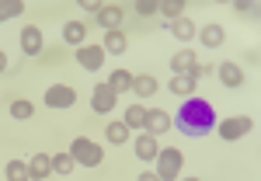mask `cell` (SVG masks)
I'll use <instances>...</instances> for the list:
<instances>
[{
	"instance_id": "obj_1",
	"label": "cell",
	"mask_w": 261,
	"mask_h": 181,
	"mask_svg": "<svg viewBox=\"0 0 261 181\" xmlns=\"http://www.w3.org/2000/svg\"><path fill=\"white\" fill-rule=\"evenodd\" d=\"M174 125H178L185 136H192V140H199V136H205V133H213L216 129V108L209 105L205 98H185L178 108V115H174Z\"/></svg>"
},
{
	"instance_id": "obj_2",
	"label": "cell",
	"mask_w": 261,
	"mask_h": 181,
	"mask_svg": "<svg viewBox=\"0 0 261 181\" xmlns=\"http://www.w3.org/2000/svg\"><path fill=\"white\" fill-rule=\"evenodd\" d=\"M153 161H157V171H153L157 178H161V181H174L181 174L185 153H181L178 146H164V150H157V157H153Z\"/></svg>"
},
{
	"instance_id": "obj_3",
	"label": "cell",
	"mask_w": 261,
	"mask_h": 181,
	"mask_svg": "<svg viewBox=\"0 0 261 181\" xmlns=\"http://www.w3.org/2000/svg\"><path fill=\"white\" fill-rule=\"evenodd\" d=\"M216 133H220L223 143H233L241 136H247V133H254V119L251 115H230V119L216 122Z\"/></svg>"
},
{
	"instance_id": "obj_4",
	"label": "cell",
	"mask_w": 261,
	"mask_h": 181,
	"mask_svg": "<svg viewBox=\"0 0 261 181\" xmlns=\"http://www.w3.org/2000/svg\"><path fill=\"white\" fill-rule=\"evenodd\" d=\"M70 157H73L77 164H84V167H98V164L105 161L101 146L94 140H84V136H77V140L70 143Z\"/></svg>"
},
{
	"instance_id": "obj_5",
	"label": "cell",
	"mask_w": 261,
	"mask_h": 181,
	"mask_svg": "<svg viewBox=\"0 0 261 181\" xmlns=\"http://www.w3.org/2000/svg\"><path fill=\"white\" fill-rule=\"evenodd\" d=\"M73 56H77V63H81L84 73H94V70L105 66V49H101V45H81Z\"/></svg>"
},
{
	"instance_id": "obj_6",
	"label": "cell",
	"mask_w": 261,
	"mask_h": 181,
	"mask_svg": "<svg viewBox=\"0 0 261 181\" xmlns=\"http://www.w3.org/2000/svg\"><path fill=\"white\" fill-rule=\"evenodd\" d=\"M73 101H77V91L70 84H53L45 91V105L49 108H73Z\"/></svg>"
},
{
	"instance_id": "obj_7",
	"label": "cell",
	"mask_w": 261,
	"mask_h": 181,
	"mask_svg": "<svg viewBox=\"0 0 261 181\" xmlns=\"http://www.w3.org/2000/svg\"><path fill=\"white\" fill-rule=\"evenodd\" d=\"M115 101H119V94H115L108 84H98V87L91 91V108H94L98 115H108V112L115 108Z\"/></svg>"
},
{
	"instance_id": "obj_8",
	"label": "cell",
	"mask_w": 261,
	"mask_h": 181,
	"mask_svg": "<svg viewBox=\"0 0 261 181\" xmlns=\"http://www.w3.org/2000/svg\"><path fill=\"white\" fill-rule=\"evenodd\" d=\"M216 77H220V84L230 87V91L244 87V70L237 66V63H220V66H216Z\"/></svg>"
},
{
	"instance_id": "obj_9",
	"label": "cell",
	"mask_w": 261,
	"mask_h": 181,
	"mask_svg": "<svg viewBox=\"0 0 261 181\" xmlns=\"http://www.w3.org/2000/svg\"><path fill=\"white\" fill-rule=\"evenodd\" d=\"M49 174H53V157H49V153H32V161H28V178L45 181Z\"/></svg>"
},
{
	"instance_id": "obj_10",
	"label": "cell",
	"mask_w": 261,
	"mask_h": 181,
	"mask_svg": "<svg viewBox=\"0 0 261 181\" xmlns=\"http://www.w3.org/2000/svg\"><path fill=\"white\" fill-rule=\"evenodd\" d=\"M171 125H174V122H171V115H167L164 108H153V112H146V125H143V129H146L150 136H161V133H167V129H171Z\"/></svg>"
},
{
	"instance_id": "obj_11",
	"label": "cell",
	"mask_w": 261,
	"mask_h": 181,
	"mask_svg": "<svg viewBox=\"0 0 261 181\" xmlns=\"http://www.w3.org/2000/svg\"><path fill=\"white\" fill-rule=\"evenodd\" d=\"M21 49H24V56H42V32L35 24L21 28Z\"/></svg>"
},
{
	"instance_id": "obj_12",
	"label": "cell",
	"mask_w": 261,
	"mask_h": 181,
	"mask_svg": "<svg viewBox=\"0 0 261 181\" xmlns=\"http://www.w3.org/2000/svg\"><path fill=\"white\" fill-rule=\"evenodd\" d=\"M98 24L105 28V32H119V24H122V7L119 4H105L98 11Z\"/></svg>"
},
{
	"instance_id": "obj_13",
	"label": "cell",
	"mask_w": 261,
	"mask_h": 181,
	"mask_svg": "<svg viewBox=\"0 0 261 181\" xmlns=\"http://www.w3.org/2000/svg\"><path fill=\"white\" fill-rule=\"evenodd\" d=\"M63 42H70V45H87V24L84 21H66L63 24Z\"/></svg>"
},
{
	"instance_id": "obj_14",
	"label": "cell",
	"mask_w": 261,
	"mask_h": 181,
	"mask_svg": "<svg viewBox=\"0 0 261 181\" xmlns=\"http://www.w3.org/2000/svg\"><path fill=\"white\" fill-rule=\"evenodd\" d=\"M195 77H192V73H174V77H171V91H174V94H181V98H192V94H195Z\"/></svg>"
},
{
	"instance_id": "obj_15",
	"label": "cell",
	"mask_w": 261,
	"mask_h": 181,
	"mask_svg": "<svg viewBox=\"0 0 261 181\" xmlns=\"http://www.w3.org/2000/svg\"><path fill=\"white\" fill-rule=\"evenodd\" d=\"M122 122H125V129H129V133H133V129L140 133L143 125H146V108H143V105H129V108H125V115H122Z\"/></svg>"
},
{
	"instance_id": "obj_16",
	"label": "cell",
	"mask_w": 261,
	"mask_h": 181,
	"mask_svg": "<svg viewBox=\"0 0 261 181\" xmlns=\"http://www.w3.org/2000/svg\"><path fill=\"white\" fill-rule=\"evenodd\" d=\"M157 136H150V133H140V140H136V157L140 161H153L157 157Z\"/></svg>"
},
{
	"instance_id": "obj_17",
	"label": "cell",
	"mask_w": 261,
	"mask_h": 181,
	"mask_svg": "<svg viewBox=\"0 0 261 181\" xmlns=\"http://www.w3.org/2000/svg\"><path fill=\"white\" fill-rule=\"evenodd\" d=\"M136 98H153L157 94V81L150 77V73H143V77H133V87H129Z\"/></svg>"
},
{
	"instance_id": "obj_18",
	"label": "cell",
	"mask_w": 261,
	"mask_h": 181,
	"mask_svg": "<svg viewBox=\"0 0 261 181\" xmlns=\"http://www.w3.org/2000/svg\"><path fill=\"white\" fill-rule=\"evenodd\" d=\"M199 39H202V45L216 49V45H223V42H226V32H223V24H205V28L199 32Z\"/></svg>"
},
{
	"instance_id": "obj_19",
	"label": "cell",
	"mask_w": 261,
	"mask_h": 181,
	"mask_svg": "<svg viewBox=\"0 0 261 181\" xmlns=\"http://www.w3.org/2000/svg\"><path fill=\"white\" fill-rule=\"evenodd\" d=\"M105 53H112V56H122L125 49H129V42H125V35L122 32H105V45H101Z\"/></svg>"
},
{
	"instance_id": "obj_20",
	"label": "cell",
	"mask_w": 261,
	"mask_h": 181,
	"mask_svg": "<svg viewBox=\"0 0 261 181\" xmlns=\"http://www.w3.org/2000/svg\"><path fill=\"white\" fill-rule=\"evenodd\" d=\"M195 66H199V60H195V53H188V49L171 60V70H174V73H195Z\"/></svg>"
},
{
	"instance_id": "obj_21",
	"label": "cell",
	"mask_w": 261,
	"mask_h": 181,
	"mask_svg": "<svg viewBox=\"0 0 261 181\" xmlns=\"http://www.w3.org/2000/svg\"><path fill=\"white\" fill-rule=\"evenodd\" d=\"M105 140L112 143V146H122V143L129 140V129H125V122H112V125H105Z\"/></svg>"
},
{
	"instance_id": "obj_22",
	"label": "cell",
	"mask_w": 261,
	"mask_h": 181,
	"mask_svg": "<svg viewBox=\"0 0 261 181\" xmlns=\"http://www.w3.org/2000/svg\"><path fill=\"white\" fill-rule=\"evenodd\" d=\"M108 87H112L115 94H125V91L133 87V73H129V70H112V81H108Z\"/></svg>"
},
{
	"instance_id": "obj_23",
	"label": "cell",
	"mask_w": 261,
	"mask_h": 181,
	"mask_svg": "<svg viewBox=\"0 0 261 181\" xmlns=\"http://www.w3.org/2000/svg\"><path fill=\"white\" fill-rule=\"evenodd\" d=\"M171 32H174V39H181V42L195 39V24H192L188 18H178V21H171Z\"/></svg>"
},
{
	"instance_id": "obj_24",
	"label": "cell",
	"mask_w": 261,
	"mask_h": 181,
	"mask_svg": "<svg viewBox=\"0 0 261 181\" xmlns=\"http://www.w3.org/2000/svg\"><path fill=\"white\" fill-rule=\"evenodd\" d=\"M24 14V0H0V21H11Z\"/></svg>"
},
{
	"instance_id": "obj_25",
	"label": "cell",
	"mask_w": 261,
	"mask_h": 181,
	"mask_svg": "<svg viewBox=\"0 0 261 181\" xmlns=\"http://www.w3.org/2000/svg\"><path fill=\"white\" fill-rule=\"evenodd\" d=\"M4 174H7V181H32V178H28V164H24V161H11L7 167H4Z\"/></svg>"
},
{
	"instance_id": "obj_26",
	"label": "cell",
	"mask_w": 261,
	"mask_h": 181,
	"mask_svg": "<svg viewBox=\"0 0 261 181\" xmlns=\"http://www.w3.org/2000/svg\"><path fill=\"white\" fill-rule=\"evenodd\" d=\"M11 115H14V119H32V115H35V105H32V101H24V98H18V101H11Z\"/></svg>"
},
{
	"instance_id": "obj_27",
	"label": "cell",
	"mask_w": 261,
	"mask_h": 181,
	"mask_svg": "<svg viewBox=\"0 0 261 181\" xmlns=\"http://www.w3.org/2000/svg\"><path fill=\"white\" fill-rule=\"evenodd\" d=\"M73 167H77V161H73L70 153H56V157H53V171H56V174H70Z\"/></svg>"
},
{
	"instance_id": "obj_28",
	"label": "cell",
	"mask_w": 261,
	"mask_h": 181,
	"mask_svg": "<svg viewBox=\"0 0 261 181\" xmlns=\"http://www.w3.org/2000/svg\"><path fill=\"white\" fill-rule=\"evenodd\" d=\"M157 11H161V14H167L171 21H178L181 11H185V4H181V0H164V4H157Z\"/></svg>"
},
{
	"instance_id": "obj_29",
	"label": "cell",
	"mask_w": 261,
	"mask_h": 181,
	"mask_svg": "<svg viewBox=\"0 0 261 181\" xmlns=\"http://www.w3.org/2000/svg\"><path fill=\"white\" fill-rule=\"evenodd\" d=\"M233 7H237L241 14H247V18H258V4H254V0H237Z\"/></svg>"
},
{
	"instance_id": "obj_30",
	"label": "cell",
	"mask_w": 261,
	"mask_h": 181,
	"mask_svg": "<svg viewBox=\"0 0 261 181\" xmlns=\"http://www.w3.org/2000/svg\"><path fill=\"white\" fill-rule=\"evenodd\" d=\"M136 14H143V18L157 14V4H153V0H136Z\"/></svg>"
},
{
	"instance_id": "obj_31",
	"label": "cell",
	"mask_w": 261,
	"mask_h": 181,
	"mask_svg": "<svg viewBox=\"0 0 261 181\" xmlns=\"http://www.w3.org/2000/svg\"><path fill=\"white\" fill-rule=\"evenodd\" d=\"M81 7L87 11V14H98L101 7H105V4H98V0H81Z\"/></svg>"
},
{
	"instance_id": "obj_32",
	"label": "cell",
	"mask_w": 261,
	"mask_h": 181,
	"mask_svg": "<svg viewBox=\"0 0 261 181\" xmlns=\"http://www.w3.org/2000/svg\"><path fill=\"white\" fill-rule=\"evenodd\" d=\"M140 181H161V178H157L153 171H146V174H140Z\"/></svg>"
},
{
	"instance_id": "obj_33",
	"label": "cell",
	"mask_w": 261,
	"mask_h": 181,
	"mask_svg": "<svg viewBox=\"0 0 261 181\" xmlns=\"http://www.w3.org/2000/svg\"><path fill=\"white\" fill-rule=\"evenodd\" d=\"M4 70H7V53L0 49V73H4Z\"/></svg>"
},
{
	"instance_id": "obj_34",
	"label": "cell",
	"mask_w": 261,
	"mask_h": 181,
	"mask_svg": "<svg viewBox=\"0 0 261 181\" xmlns=\"http://www.w3.org/2000/svg\"><path fill=\"white\" fill-rule=\"evenodd\" d=\"M185 181H199V178H195V174H192V178H185Z\"/></svg>"
}]
</instances>
